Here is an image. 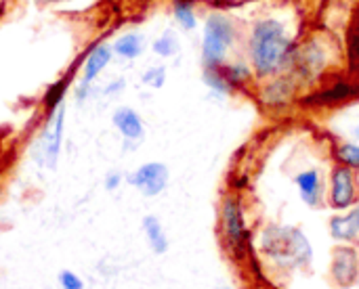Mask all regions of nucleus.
Listing matches in <instances>:
<instances>
[{"instance_id":"nucleus-20","label":"nucleus","mask_w":359,"mask_h":289,"mask_svg":"<svg viewBox=\"0 0 359 289\" xmlns=\"http://www.w3.org/2000/svg\"><path fill=\"white\" fill-rule=\"evenodd\" d=\"M175 19L183 29H187V31L196 29L198 17H196L194 2L191 0H175Z\"/></svg>"},{"instance_id":"nucleus-25","label":"nucleus","mask_w":359,"mask_h":289,"mask_svg":"<svg viewBox=\"0 0 359 289\" xmlns=\"http://www.w3.org/2000/svg\"><path fill=\"white\" fill-rule=\"evenodd\" d=\"M59 286H61V289H84L82 279L74 271H61L59 273Z\"/></svg>"},{"instance_id":"nucleus-29","label":"nucleus","mask_w":359,"mask_h":289,"mask_svg":"<svg viewBox=\"0 0 359 289\" xmlns=\"http://www.w3.org/2000/svg\"><path fill=\"white\" fill-rule=\"evenodd\" d=\"M355 136H358V139H359V128H358V130H355Z\"/></svg>"},{"instance_id":"nucleus-17","label":"nucleus","mask_w":359,"mask_h":289,"mask_svg":"<svg viewBox=\"0 0 359 289\" xmlns=\"http://www.w3.org/2000/svg\"><path fill=\"white\" fill-rule=\"evenodd\" d=\"M358 92L359 88H353L351 84H334L328 90H320V94L316 99L320 103H324V105H339V103H345V101L353 99Z\"/></svg>"},{"instance_id":"nucleus-9","label":"nucleus","mask_w":359,"mask_h":289,"mask_svg":"<svg viewBox=\"0 0 359 289\" xmlns=\"http://www.w3.org/2000/svg\"><path fill=\"white\" fill-rule=\"evenodd\" d=\"M63 122H65V107L59 105L53 115H48V124L42 136V153H44V164L48 168H55L59 151H61V141H63Z\"/></svg>"},{"instance_id":"nucleus-3","label":"nucleus","mask_w":359,"mask_h":289,"mask_svg":"<svg viewBox=\"0 0 359 289\" xmlns=\"http://www.w3.org/2000/svg\"><path fill=\"white\" fill-rule=\"evenodd\" d=\"M238 42V27L225 13H212L204 25L202 38V63L204 67H219L227 63V55Z\"/></svg>"},{"instance_id":"nucleus-4","label":"nucleus","mask_w":359,"mask_h":289,"mask_svg":"<svg viewBox=\"0 0 359 289\" xmlns=\"http://www.w3.org/2000/svg\"><path fill=\"white\" fill-rule=\"evenodd\" d=\"M328 206L337 212H349L359 204V181L358 172L334 164L328 176Z\"/></svg>"},{"instance_id":"nucleus-7","label":"nucleus","mask_w":359,"mask_h":289,"mask_svg":"<svg viewBox=\"0 0 359 289\" xmlns=\"http://www.w3.org/2000/svg\"><path fill=\"white\" fill-rule=\"evenodd\" d=\"M128 183L137 187L145 197H156L168 185V168L160 162L143 164L133 174H128Z\"/></svg>"},{"instance_id":"nucleus-26","label":"nucleus","mask_w":359,"mask_h":289,"mask_svg":"<svg viewBox=\"0 0 359 289\" xmlns=\"http://www.w3.org/2000/svg\"><path fill=\"white\" fill-rule=\"evenodd\" d=\"M120 183H122V174L120 172H109L105 176V189L107 191H116L120 187Z\"/></svg>"},{"instance_id":"nucleus-28","label":"nucleus","mask_w":359,"mask_h":289,"mask_svg":"<svg viewBox=\"0 0 359 289\" xmlns=\"http://www.w3.org/2000/svg\"><path fill=\"white\" fill-rule=\"evenodd\" d=\"M38 4H57V2H65V0H34Z\"/></svg>"},{"instance_id":"nucleus-27","label":"nucleus","mask_w":359,"mask_h":289,"mask_svg":"<svg viewBox=\"0 0 359 289\" xmlns=\"http://www.w3.org/2000/svg\"><path fill=\"white\" fill-rule=\"evenodd\" d=\"M351 214H353V218H355V223H358V229H359V204L355 208H351Z\"/></svg>"},{"instance_id":"nucleus-11","label":"nucleus","mask_w":359,"mask_h":289,"mask_svg":"<svg viewBox=\"0 0 359 289\" xmlns=\"http://www.w3.org/2000/svg\"><path fill=\"white\" fill-rule=\"evenodd\" d=\"M114 126L120 130V134L126 139V141H141L143 139V132H145V128H143V120H141V115L135 111V109H130V107H120L116 113H114Z\"/></svg>"},{"instance_id":"nucleus-19","label":"nucleus","mask_w":359,"mask_h":289,"mask_svg":"<svg viewBox=\"0 0 359 289\" xmlns=\"http://www.w3.org/2000/svg\"><path fill=\"white\" fill-rule=\"evenodd\" d=\"M337 164H343L351 170L359 172V145L358 143H339L332 151Z\"/></svg>"},{"instance_id":"nucleus-18","label":"nucleus","mask_w":359,"mask_h":289,"mask_svg":"<svg viewBox=\"0 0 359 289\" xmlns=\"http://www.w3.org/2000/svg\"><path fill=\"white\" fill-rule=\"evenodd\" d=\"M116 55L124 57V59H137L143 52V36L141 34H126L120 36L114 44Z\"/></svg>"},{"instance_id":"nucleus-22","label":"nucleus","mask_w":359,"mask_h":289,"mask_svg":"<svg viewBox=\"0 0 359 289\" xmlns=\"http://www.w3.org/2000/svg\"><path fill=\"white\" fill-rule=\"evenodd\" d=\"M65 88H67V82H65V80H61V82H57V84H53V86L48 88L46 99H44V107H46V111H48V115H53V113L57 111V107L61 105Z\"/></svg>"},{"instance_id":"nucleus-13","label":"nucleus","mask_w":359,"mask_h":289,"mask_svg":"<svg viewBox=\"0 0 359 289\" xmlns=\"http://www.w3.org/2000/svg\"><path fill=\"white\" fill-rule=\"evenodd\" d=\"M109 59H111V48L107 44H99V46H95L90 50V55H88V59L84 63V80H82L84 90L105 69V65L109 63Z\"/></svg>"},{"instance_id":"nucleus-1","label":"nucleus","mask_w":359,"mask_h":289,"mask_svg":"<svg viewBox=\"0 0 359 289\" xmlns=\"http://www.w3.org/2000/svg\"><path fill=\"white\" fill-rule=\"evenodd\" d=\"M248 59L257 80H267L284 73L292 65L294 44L286 27L278 19H259L248 34Z\"/></svg>"},{"instance_id":"nucleus-24","label":"nucleus","mask_w":359,"mask_h":289,"mask_svg":"<svg viewBox=\"0 0 359 289\" xmlns=\"http://www.w3.org/2000/svg\"><path fill=\"white\" fill-rule=\"evenodd\" d=\"M143 84L151 86V88H162L166 82V69L164 67H151L143 73Z\"/></svg>"},{"instance_id":"nucleus-14","label":"nucleus","mask_w":359,"mask_h":289,"mask_svg":"<svg viewBox=\"0 0 359 289\" xmlns=\"http://www.w3.org/2000/svg\"><path fill=\"white\" fill-rule=\"evenodd\" d=\"M143 233L147 237V244L149 248L156 252V254H166L168 250V239H166V233L162 229V223L156 218V216H145L143 218Z\"/></svg>"},{"instance_id":"nucleus-8","label":"nucleus","mask_w":359,"mask_h":289,"mask_svg":"<svg viewBox=\"0 0 359 289\" xmlns=\"http://www.w3.org/2000/svg\"><path fill=\"white\" fill-rule=\"evenodd\" d=\"M297 84H299V80L292 73L284 71V73H278L273 78H267L259 97H261L263 105H267V107H276V109L286 107L294 99Z\"/></svg>"},{"instance_id":"nucleus-5","label":"nucleus","mask_w":359,"mask_h":289,"mask_svg":"<svg viewBox=\"0 0 359 289\" xmlns=\"http://www.w3.org/2000/svg\"><path fill=\"white\" fill-rule=\"evenodd\" d=\"M328 281L337 289H351L359 283V250L353 244H339L330 254Z\"/></svg>"},{"instance_id":"nucleus-2","label":"nucleus","mask_w":359,"mask_h":289,"mask_svg":"<svg viewBox=\"0 0 359 289\" xmlns=\"http://www.w3.org/2000/svg\"><path fill=\"white\" fill-rule=\"evenodd\" d=\"M261 252L282 269L309 267L313 260V248L305 233L297 227L269 225L261 233Z\"/></svg>"},{"instance_id":"nucleus-23","label":"nucleus","mask_w":359,"mask_h":289,"mask_svg":"<svg viewBox=\"0 0 359 289\" xmlns=\"http://www.w3.org/2000/svg\"><path fill=\"white\" fill-rule=\"evenodd\" d=\"M349 59H351L353 67L359 65V10L351 23V29H349Z\"/></svg>"},{"instance_id":"nucleus-10","label":"nucleus","mask_w":359,"mask_h":289,"mask_svg":"<svg viewBox=\"0 0 359 289\" xmlns=\"http://www.w3.org/2000/svg\"><path fill=\"white\" fill-rule=\"evenodd\" d=\"M294 185H297L299 195H301V199H303L305 206L320 208L324 204V181H322L320 170L309 168V170L299 172L294 176Z\"/></svg>"},{"instance_id":"nucleus-15","label":"nucleus","mask_w":359,"mask_h":289,"mask_svg":"<svg viewBox=\"0 0 359 289\" xmlns=\"http://www.w3.org/2000/svg\"><path fill=\"white\" fill-rule=\"evenodd\" d=\"M221 69H223V73L227 76V80L231 82V86L238 90V88H242V86H248V84H252L255 80H257V76H255V71H252V67H248L246 63H242V61H233V63H223L221 65Z\"/></svg>"},{"instance_id":"nucleus-12","label":"nucleus","mask_w":359,"mask_h":289,"mask_svg":"<svg viewBox=\"0 0 359 289\" xmlns=\"http://www.w3.org/2000/svg\"><path fill=\"white\" fill-rule=\"evenodd\" d=\"M330 235L339 244H355L359 237V229L351 210L347 214H337L330 218Z\"/></svg>"},{"instance_id":"nucleus-16","label":"nucleus","mask_w":359,"mask_h":289,"mask_svg":"<svg viewBox=\"0 0 359 289\" xmlns=\"http://www.w3.org/2000/svg\"><path fill=\"white\" fill-rule=\"evenodd\" d=\"M202 80L204 84L219 97H229L236 88L231 86V82L227 80V76L223 73L221 65L219 67H204V73H202Z\"/></svg>"},{"instance_id":"nucleus-21","label":"nucleus","mask_w":359,"mask_h":289,"mask_svg":"<svg viewBox=\"0 0 359 289\" xmlns=\"http://www.w3.org/2000/svg\"><path fill=\"white\" fill-rule=\"evenodd\" d=\"M181 50V42L172 29H166L156 42H154V52L160 57H175Z\"/></svg>"},{"instance_id":"nucleus-6","label":"nucleus","mask_w":359,"mask_h":289,"mask_svg":"<svg viewBox=\"0 0 359 289\" xmlns=\"http://www.w3.org/2000/svg\"><path fill=\"white\" fill-rule=\"evenodd\" d=\"M221 229H223V239L227 246L236 252L244 250L248 244V231H246V220H244V208L240 197L227 195L223 197L221 204Z\"/></svg>"}]
</instances>
